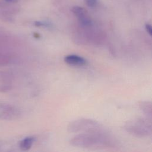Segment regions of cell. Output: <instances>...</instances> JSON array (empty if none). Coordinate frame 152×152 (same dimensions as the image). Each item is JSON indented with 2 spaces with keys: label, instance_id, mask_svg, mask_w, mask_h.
<instances>
[{
  "label": "cell",
  "instance_id": "4",
  "mask_svg": "<svg viewBox=\"0 0 152 152\" xmlns=\"http://www.w3.org/2000/svg\"><path fill=\"white\" fill-rule=\"evenodd\" d=\"M72 11L77 17L81 27H87L93 26L92 20L84 8L80 6H74L72 8Z\"/></svg>",
  "mask_w": 152,
  "mask_h": 152
},
{
  "label": "cell",
  "instance_id": "12",
  "mask_svg": "<svg viewBox=\"0 0 152 152\" xmlns=\"http://www.w3.org/2000/svg\"><path fill=\"white\" fill-rule=\"evenodd\" d=\"M7 1H11V2L12 1V2H13V1H15V0H7Z\"/></svg>",
  "mask_w": 152,
  "mask_h": 152
},
{
  "label": "cell",
  "instance_id": "11",
  "mask_svg": "<svg viewBox=\"0 0 152 152\" xmlns=\"http://www.w3.org/2000/svg\"><path fill=\"white\" fill-rule=\"evenodd\" d=\"M11 88V87L8 85H1L0 86V90L2 91H6L9 90Z\"/></svg>",
  "mask_w": 152,
  "mask_h": 152
},
{
  "label": "cell",
  "instance_id": "5",
  "mask_svg": "<svg viewBox=\"0 0 152 152\" xmlns=\"http://www.w3.org/2000/svg\"><path fill=\"white\" fill-rule=\"evenodd\" d=\"M64 62L70 66H82L86 65L87 60L83 57L77 55H68L64 57Z\"/></svg>",
  "mask_w": 152,
  "mask_h": 152
},
{
  "label": "cell",
  "instance_id": "6",
  "mask_svg": "<svg viewBox=\"0 0 152 152\" xmlns=\"http://www.w3.org/2000/svg\"><path fill=\"white\" fill-rule=\"evenodd\" d=\"M140 110L146 116L147 118L151 120L152 117V104L150 101H140L138 103Z\"/></svg>",
  "mask_w": 152,
  "mask_h": 152
},
{
  "label": "cell",
  "instance_id": "7",
  "mask_svg": "<svg viewBox=\"0 0 152 152\" xmlns=\"http://www.w3.org/2000/svg\"><path fill=\"white\" fill-rule=\"evenodd\" d=\"M35 141L34 137H27L21 140L20 142V148L23 151H27L31 148Z\"/></svg>",
  "mask_w": 152,
  "mask_h": 152
},
{
  "label": "cell",
  "instance_id": "9",
  "mask_svg": "<svg viewBox=\"0 0 152 152\" xmlns=\"http://www.w3.org/2000/svg\"><path fill=\"white\" fill-rule=\"evenodd\" d=\"M87 5L90 7H94L96 6L97 0H85Z\"/></svg>",
  "mask_w": 152,
  "mask_h": 152
},
{
  "label": "cell",
  "instance_id": "3",
  "mask_svg": "<svg viewBox=\"0 0 152 152\" xmlns=\"http://www.w3.org/2000/svg\"><path fill=\"white\" fill-rule=\"evenodd\" d=\"M68 131L72 133H84L103 130L102 125L97 121L88 118H80L71 121L67 126Z\"/></svg>",
  "mask_w": 152,
  "mask_h": 152
},
{
  "label": "cell",
  "instance_id": "1",
  "mask_svg": "<svg viewBox=\"0 0 152 152\" xmlns=\"http://www.w3.org/2000/svg\"><path fill=\"white\" fill-rule=\"evenodd\" d=\"M69 144L81 148H113L116 145L115 140L105 129L92 132L80 133L70 141Z\"/></svg>",
  "mask_w": 152,
  "mask_h": 152
},
{
  "label": "cell",
  "instance_id": "10",
  "mask_svg": "<svg viewBox=\"0 0 152 152\" xmlns=\"http://www.w3.org/2000/svg\"><path fill=\"white\" fill-rule=\"evenodd\" d=\"M145 28L146 31L147 32V33L151 36L152 34V28L150 24H146L145 26Z\"/></svg>",
  "mask_w": 152,
  "mask_h": 152
},
{
  "label": "cell",
  "instance_id": "2",
  "mask_svg": "<svg viewBox=\"0 0 152 152\" xmlns=\"http://www.w3.org/2000/svg\"><path fill=\"white\" fill-rule=\"evenodd\" d=\"M124 129L128 134L138 138H147L152 134L151 122L147 118L129 120L124 125Z\"/></svg>",
  "mask_w": 152,
  "mask_h": 152
},
{
  "label": "cell",
  "instance_id": "8",
  "mask_svg": "<svg viewBox=\"0 0 152 152\" xmlns=\"http://www.w3.org/2000/svg\"><path fill=\"white\" fill-rule=\"evenodd\" d=\"M10 61V58L5 55L0 53V65H5Z\"/></svg>",
  "mask_w": 152,
  "mask_h": 152
}]
</instances>
